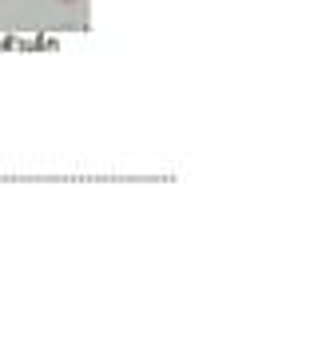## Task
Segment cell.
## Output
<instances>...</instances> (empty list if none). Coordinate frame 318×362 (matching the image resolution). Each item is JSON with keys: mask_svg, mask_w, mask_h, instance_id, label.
Segmentation results:
<instances>
[{"mask_svg": "<svg viewBox=\"0 0 318 362\" xmlns=\"http://www.w3.org/2000/svg\"><path fill=\"white\" fill-rule=\"evenodd\" d=\"M60 4H80V0H60Z\"/></svg>", "mask_w": 318, "mask_h": 362, "instance_id": "6da1fadb", "label": "cell"}]
</instances>
